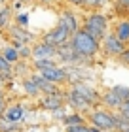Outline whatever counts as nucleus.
Segmentation results:
<instances>
[{
    "mask_svg": "<svg viewBox=\"0 0 129 132\" xmlns=\"http://www.w3.org/2000/svg\"><path fill=\"white\" fill-rule=\"evenodd\" d=\"M69 44L72 47V51L85 62H93V59L101 53V42L95 40L91 34H87L82 27L70 36Z\"/></svg>",
    "mask_w": 129,
    "mask_h": 132,
    "instance_id": "f257e3e1",
    "label": "nucleus"
},
{
    "mask_svg": "<svg viewBox=\"0 0 129 132\" xmlns=\"http://www.w3.org/2000/svg\"><path fill=\"white\" fill-rule=\"evenodd\" d=\"M80 27H82L87 34H91L95 40H99V42L110 32L108 15H104L103 11H89V13L84 17V21H82Z\"/></svg>",
    "mask_w": 129,
    "mask_h": 132,
    "instance_id": "f03ea898",
    "label": "nucleus"
},
{
    "mask_svg": "<svg viewBox=\"0 0 129 132\" xmlns=\"http://www.w3.org/2000/svg\"><path fill=\"white\" fill-rule=\"evenodd\" d=\"M85 121L89 127H93L97 130H106V132H114L116 130V119H114V111L106 110V108H93L85 113Z\"/></svg>",
    "mask_w": 129,
    "mask_h": 132,
    "instance_id": "7ed1b4c3",
    "label": "nucleus"
},
{
    "mask_svg": "<svg viewBox=\"0 0 129 132\" xmlns=\"http://www.w3.org/2000/svg\"><path fill=\"white\" fill-rule=\"evenodd\" d=\"M124 49H125V44H121L112 32H108L101 40V53H103V57H106V59H114L116 61V59L124 53Z\"/></svg>",
    "mask_w": 129,
    "mask_h": 132,
    "instance_id": "20e7f679",
    "label": "nucleus"
},
{
    "mask_svg": "<svg viewBox=\"0 0 129 132\" xmlns=\"http://www.w3.org/2000/svg\"><path fill=\"white\" fill-rule=\"evenodd\" d=\"M69 40H70L69 30H66L65 27H61V25H55V27L50 28L47 32H44V36H42L40 42H44V44L51 45V47H59V45L66 44Z\"/></svg>",
    "mask_w": 129,
    "mask_h": 132,
    "instance_id": "39448f33",
    "label": "nucleus"
},
{
    "mask_svg": "<svg viewBox=\"0 0 129 132\" xmlns=\"http://www.w3.org/2000/svg\"><path fill=\"white\" fill-rule=\"evenodd\" d=\"M70 89H72V91H76L80 96H84L93 108H97L101 104V93L97 91V89H93L91 85H87V83H84V81H72L70 83Z\"/></svg>",
    "mask_w": 129,
    "mask_h": 132,
    "instance_id": "423d86ee",
    "label": "nucleus"
},
{
    "mask_svg": "<svg viewBox=\"0 0 129 132\" xmlns=\"http://www.w3.org/2000/svg\"><path fill=\"white\" fill-rule=\"evenodd\" d=\"M38 74L44 77V79L47 81H51L55 83V85H65V83H69V76H66V70H63L61 66H50V68H44V70H40Z\"/></svg>",
    "mask_w": 129,
    "mask_h": 132,
    "instance_id": "0eeeda50",
    "label": "nucleus"
},
{
    "mask_svg": "<svg viewBox=\"0 0 129 132\" xmlns=\"http://www.w3.org/2000/svg\"><path fill=\"white\" fill-rule=\"evenodd\" d=\"M65 93L61 94H44V96L40 98L38 106L44 108V110H50V111H59L65 108Z\"/></svg>",
    "mask_w": 129,
    "mask_h": 132,
    "instance_id": "6e6552de",
    "label": "nucleus"
},
{
    "mask_svg": "<svg viewBox=\"0 0 129 132\" xmlns=\"http://www.w3.org/2000/svg\"><path fill=\"white\" fill-rule=\"evenodd\" d=\"M110 32H112L116 38H118L121 44H129V17H120L112 23L110 27Z\"/></svg>",
    "mask_w": 129,
    "mask_h": 132,
    "instance_id": "1a4fd4ad",
    "label": "nucleus"
},
{
    "mask_svg": "<svg viewBox=\"0 0 129 132\" xmlns=\"http://www.w3.org/2000/svg\"><path fill=\"white\" fill-rule=\"evenodd\" d=\"M57 25H61V27H65L66 30H69V34L72 36L78 28H80V23H78V15L72 11L70 8H66V10H63L59 13V23Z\"/></svg>",
    "mask_w": 129,
    "mask_h": 132,
    "instance_id": "9d476101",
    "label": "nucleus"
},
{
    "mask_svg": "<svg viewBox=\"0 0 129 132\" xmlns=\"http://www.w3.org/2000/svg\"><path fill=\"white\" fill-rule=\"evenodd\" d=\"M57 57V47H51L44 44V42H38L30 47V59L32 61H38V59H55Z\"/></svg>",
    "mask_w": 129,
    "mask_h": 132,
    "instance_id": "9b49d317",
    "label": "nucleus"
},
{
    "mask_svg": "<svg viewBox=\"0 0 129 132\" xmlns=\"http://www.w3.org/2000/svg\"><path fill=\"white\" fill-rule=\"evenodd\" d=\"M57 59H59V61H63V62H69V64H78V62H82V59H80L76 53L72 51V47H70L69 42L57 47Z\"/></svg>",
    "mask_w": 129,
    "mask_h": 132,
    "instance_id": "f8f14e48",
    "label": "nucleus"
},
{
    "mask_svg": "<svg viewBox=\"0 0 129 132\" xmlns=\"http://www.w3.org/2000/svg\"><path fill=\"white\" fill-rule=\"evenodd\" d=\"M4 119H8L10 123H21L25 119V108L21 104H11V106H6V110L2 113Z\"/></svg>",
    "mask_w": 129,
    "mask_h": 132,
    "instance_id": "ddd939ff",
    "label": "nucleus"
},
{
    "mask_svg": "<svg viewBox=\"0 0 129 132\" xmlns=\"http://www.w3.org/2000/svg\"><path fill=\"white\" fill-rule=\"evenodd\" d=\"M121 102H124V100H121L118 94L112 91V89H108V91H104L101 94V104L106 108V110H110V111H116L121 106Z\"/></svg>",
    "mask_w": 129,
    "mask_h": 132,
    "instance_id": "4468645a",
    "label": "nucleus"
},
{
    "mask_svg": "<svg viewBox=\"0 0 129 132\" xmlns=\"http://www.w3.org/2000/svg\"><path fill=\"white\" fill-rule=\"evenodd\" d=\"M0 55H2L4 59H6V61H8L11 66H13V64H17V62H19L21 61V59H19V53H17V47H13V45H6V47H2V51H0Z\"/></svg>",
    "mask_w": 129,
    "mask_h": 132,
    "instance_id": "2eb2a0df",
    "label": "nucleus"
},
{
    "mask_svg": "<svg viewBox=\"0 0 129 132\" xmlns=\"http://www.w3.org/2000/svg\"><path fill=\"white\" fill-rule=\"evenodd\" d=\"M23 91H25L27 96H40V89H38V83L34 81V77L32 76H29L25 77V81H23Z\"/></svg>",
    "mask_w": 129,
    "mask_h": 132,
    "instance_id": "dca6fc26",
    "label": "nucleus"
},
{
    "mask_svg": "<svg viewBox=\"0 0 129 132\" xmlns=\"http://www.w3.org/2000/svg\"><path fill=\"white\" fill-rule=\"evenodd\" d=\"M108 0H84L82 10L84 11H103V8H106Z\"/></svg>",
    "mask_w": 129,
    "mask_h": 132,
    "instance_id": "f3484780",
    "label": "nucleus"
},
{
    "mask_svg": "<svg viewBox=\"0 0 129 132\" xmlns=\"http://www.w3.org/2000/svg\"><path fill=\"white\" fill-rule=\"evenodd\" d=\"M63 123H65V127H74V125H85L87 121H85L84 113L72 111V113H69V115L63 117Z\"/></svg>",
    "mask_w": 129,
    "mask_h": 132,
    "instance_id": "a211bd4d",
    "label": "nucleus"
},
{
    "mask_svg": "<svg viewBox=\"0 0 129 132\" xmlns=\"http://www.w3.org/2000/svg\"><path fill=\"white\" fill-rule=\"evenodd\" d=\"M112 10L116 17H127L129 13V0H112Z\"/></svg>",
    "mask_w": 129,
    "mask_h": 132,
    "instance_id": "6ab92c4d",
    "label": "nucleus"
},
{
    "mask_svg": "<svg viewBox=\"0 0 129 132\" xmlns=\"http://www.w3.org/2000/svg\"><path fill=\"white\" fill-rule=\"evenodd\" d=\"M21 127L19 123H10L8 119L0 117V132H19Z\"/></svg>",
    "mask_w": 129,
    "mask_h": 132,
    "instance_id": "aec40b11",
    "label": "nucleus"
},
{
    "mask_svg": "<svg viewBox=\"0 0 129 132\" xmlns=\"http://www.w3.org/2000/svg\"><path fill=\"white\" fill-rule=\"evenodd\" d=\"M114 119H116V130L114 132H124L129 127V119L124 117L120 111H114Z\"/></svg>",
    "mask_w": 129,
    "mask_h": 132,
    "instance_id": "412c9836",
    "label": "nucleus"
},
{
    "mask_svg": "<svg viewBox=\"0 0 129 132\" xmlns=\"http://www.w3.org/2000/svg\"><path fill=\"white\" fill-rule=\"evenodd\" d=\"M55 64H57V62H55V59H38V61L32 62V68L36 72H40V70L50 68V66H55Z\"/></svg>",
    "mask_w": 129,
    "mask_h": 132,
    "instance_id": "4be33fe9",
    "label": "nucleus"
},
{
    "mask_svg": "<svg viewBox=\"0 0 129 132\" xmlns=\"http://www.w3.org/2000/svg\"><path fill=\"white\" fill-rule=\"evenodd\" d=\"M10 19H11V8H2L0 10V28H10Z\"/></svg>",
    "mask_w": 129,
    "mask_h": 132,
    "instance_id": "5701e85b",
    "label": "nucleus"
},
{
    "mask_svg": "<svg viewBox=\"0 0 129 132\" xmlns=\"http://www.w3.org/2000/svg\"><path fill=\"white\" fill-rule=\"evenodd\" d=\"M112 91L118 94L121 100H127V98H129V87H125V85H114Z\"/></svg>",
    "mask_w": 129,
    "mask_h": 132,
    "instance_id": "b1692460",
    "label": "nucleus"
},
{
    "mask_svg": "<svg viewBox=\"0 0 129 132\" xmlns=\"http://www.w3.org/2000/svg\"><path fill=\"white\" fill-rule=\"evenodd\" d=\"M65 132H93V128H91L89 125L85 123V125H74V127H66Z\"/></svg>",
    "mask_w": 129,
    "mask_h": 132,
    "instance_id": "393cba45",
    "label": "nucleus"
},
{
    "mask_svg": "<svg viewBox=\"0 0 129 132\" xmlns=\"http://www.w3.org/2000/svg\"><path fill=\"white\" fill-rule=\"evenodd\" d=\"M8 74H11V64L0 55V76H8Z\"/></svg>",
    "mask_w": 129,
    "mask_h": 132,
    "instance_id": "a878e982",
    "label": "nucleus"
},
{
    "mask_svg": "<svg viewBox=\"0 0 129 132\" xmlns=\"http://www.w3.org/2000/svg\"><path fill=\"white\" fill-rule=\"evenodd\" d=\"M116 61H118L120 64H124V66H127L129 68V44L125 45V49H124V53H121V55L116 59Z\"/></svg>",
    "mask_w": 129,
    "mask_h": 132,
    "instance_id": "bb28decb",
    "label": "nucleus"
},
{
    "mask_svg": "<svg viewBox=\"0 0 129 132\" xmlns=\"http://www.w3.org/2000/svg\"><path fill=\"white\" fill-rule=\"evenodd\" d=\"M17 53H19V59H30V45L29 44L19 45L17 47Z\"/></svg>",
    "mask_w": 129,
    "mask_h": 132,
    "instance_id": "cd10ccee",
    "label": "nucleus"
},
{
    "mask_svg": "<svg viewBox=\"0 0 129 132\" xmlns=\"http://www.w3.org/2000/svg\"><path fill=\"white\" fill-rule=\"evenodd\" d=\"M15 25H19L25 28L29 25V13H19V15H15Z\"/></svg>",
    "mask_w": 129,
    "mask_h": 132,
    "instance_id": "c85d7f7f",
    "label": "nucleus"
},
{
    "mask_svg": "<svg viewBox=\"0 0 129 132\" xmlns=\"http://www.w3.org/2000/svg\"><path fill=\"white\" fill-rule=\"evenodd\" d=\"M116 111H120V113H121L124 117H127V119H129V98L121 102V106H120V108H118Z\"/></svg>",
    "mask_w": 129,
    "mask_h": 132,
    "instance_id": "c756f323",
    "label": "nucleus"
},
{
    "mask_svg": "<svg viewBox=\"0 0 129 132\" xmlns=\"http://www.w3.org/2000/svg\"><path fill=\"white\" fill-rule=\"evenodd\" d=\"M66 4L70 6V8H82V4H84V0H65Z\"/></svg>",
    "mask_w": 129,
    "mask_h": 132,
    "instance_id": "7c9ffc66",
    "label": "nucleus"
},
{
    "mask_svg": "<svg viewBox=\"0 0 129 132\" xmlns=\"http://www.w3.org/2000/svg\"><path fill=\"white\" fill-rule=\"evenodd\" d=\"M4 110H6V100H4V102H0V117H2Z\"/></svg>",
    "mask_w": 129,
    "mask_h": 132,
    "instance_id": "2f4dec72",
    "label": "nucleus"
},
{
    "mask_svg": "<svg viewBox=\"0 0 129 132\" xmlns=\"http://www.w3.org/2000/svg\"><path fill=\"white\" fill-rule=\"evenodd\" d=\"M0 102H4V91L0 89Z\"/></svg>",
    "mask_w": 129,
    "mask_h": 132,
    "instance_id": "473e14b6",
    "label": "nucleus"
},
{
    "mask_svg": "<svg viewBox=\"0 0 129 132\" xmlns=\"http://www.w3.org/2000/svg\"><path fill=\"white\" fill-rule=\"evenodd\" d=\"M13 2H32V0H13Z\"/></svg>",
    "mask_w": 129,
    "mask_h": 132,
    "instance_id": "72a5a7b5",
    "label": "nucleus"
},
{
    "mask_svg": "<svg viewBox=\"0 0 129 132\" xmlns=\"http://www.w3.org/2000/svg\"><path fill=\"white\" fill-rule=\"evenodd\" d=\"M124 132H129V127H127V128H125V130H124Z\"/></svg>",
    "mask_w": 129,
    "mask_h": 132,
    "instance_id": "f704fd0d",
    "label": "nucleus"
},
{
    "mask_svg": "<svg viewBox=\"0 0 129 132\" xmlns=\"http://www.w3.org/2000/svg\"><path fill=\"white\" fill-rule=\"evenodd\" d=\"M127 17H129V13H127Z\"/></svg>",
    "mask_w": 129,
    "mask_h": 132,
    "instance_id": "c9c22d12",
    "label": "nucleus"
}]
</instances>
